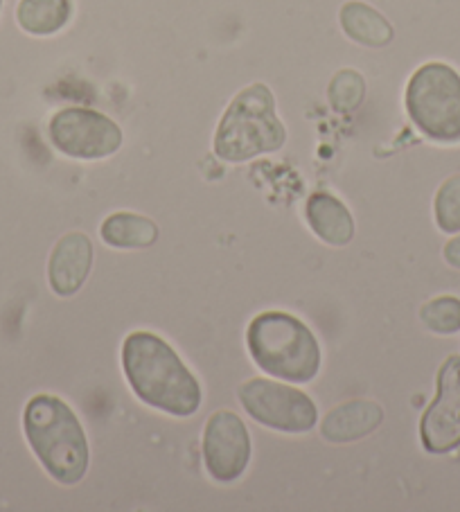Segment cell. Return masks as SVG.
I'll return each mask as SVG.
<instances>
[{
    "mask_svg": "<svg viewBox=\"0 0 460 512\" xmlns=\"http://www.w3.org/2000/svg\"><path fill=\"white\" fill-rule=\"evenodd\" d=\"M122 373L140 402L172 418H190L201 409L199 379L170 343L154 332L136 330L122 343Z\"/></svg>",
    "mask_w": 460,
    "mask_h": 512,
    "instance_id": "1",
    "label": "cell"
},
{
    "mask_svg": "<svg viewBox=\"0 0 460 512\" xmlns=\"http://www.w3.org/2000/svg\"><path fill=\"white\" fill-rule=\"evenodd\" d=\"M23 434L50 479L66 488L82 483L91 465V447L68 402L50 393L34 395L23 411Z\"/></svg>",
    "mask_w": 460,
    "mask_h": 512,
    "instance_id": "2",
    "label": "cell"
},
{
    "mask_svg": "<svg viewBox=\"0 0 460 512\" xmlns=\"http://www.w3.org/2000/svg\"><path fill=\"white\" fill-rule=\"evenodd\" d=\"M246 348L264 375L282 382L309 384L321 373V343L294 314L269 310L255 316L246 328Z\"/></svg>",
    "mask_w": 460,
    "mask_h": 512,
    "instance_id": "3",
    "label": "cell"
},
{
    "mask_svg": "<svg viewBox=\"0 0 460 512\" xmlns=\"http://www.w3.org/2000/svg\"><path fill=\"white\" fill-rule=\"evenodd\" d=\"M287 143V127L278 118L276 97L267 84L242 88L221 116L212 149L224 163H249L253 158L280 152Z\"/></svg>",
    "mask_w": 460,
    "mask_h": 512,
    "instance_id": "4",
    "label": "cell"
},
{
    "mask_svg": "<svg viewBox=\"0 0 460 512\" xmlns=\"http://www.w3.org/2000/svg\"><path fill=\"white\" fill-rule=\"evenodd\" d=\"M406 113L433 143H460V75L442 61H429L411 75Z\"/></svg>",
    "mask_w": 460,
    "mask_h": 512,
    "instance_id": "5",
    "label": "cell"
},
{
    "mask_svg": "<svg viewBox=\"0 0 460 512\" xmlns=\"http://www.w3.org/2000/svg\"><path fill=\"white\" fill-rule=\"evenodd\" d=\"M237 397L258 425L280 434H307L318 425V409L312 397L282 379H246L237 388Z\"/></svg>",
    "mask_w": 460,
    "mask_h": 512,
    "instance_id": "6",
    "label": "cell"
},
{
    "mask_svg": "<svg viewBox=\"0 0 460 512\" xmlns=\"http://www.w3.org/2000/svg\"><path fill=\"white\" fill-rule=\"evenodd\" d=\"M48 138L57 152L75 161H102L118 154L125 143L118 122L84 107L59 109L50 118Z\"/></svg>",
    "mask_w": 460,
    "mask_h": 512,
    "instance_id": "7",
    "label": "cell"
},
{
    "mask_svg": "<svg viewBox=\"0 0 460 512\" xmlns=\"http://www.w3.org/2000/svg\"><path fill=\"white\" fill-rule=\"evenodd\" d=\"M203 465L212 481L217 483H237L249 470L253 443L244 420L228 409L212 413L203 427Z\"/></svg>",
    "mask_w": 460,
    "mask_h": 512,
    "instance_id": "8",
    "label": "cell"
},
{
    "mask_svg": "<svg viewBox=\"0 0 460 512\" xmlns=\"http://www.w3.org/2000/svg\"><path fill=\"white\" fill-rule=\"evenodd\" d=\"M420 440L429 454H449L460 447V355L447 357L438 370L436 400L420 420Z\"/></svg>",
    "mask_w": 460,
    "mask_h": 512,
    "instance_id": "9",
    "label": "cell"
},
{
    "mask_svg": "<svg viewBox=\"0 0 460 512\" xmlns=\"http://www.w3.org/2000/svg\"><path fill=\"white\" fill-rule=\"evenodd\" d=\"M93 258V242L88 235L73 231L61 237L48 260L50 289L59 298L75 296L91 276Z\"/></svg>",
    "mask_w": 460,
    "mask_h": 512,
    "instance_id": "10",
    "label": "cell"
},
{
    "mask_svg": "<svg viewBox=\"0 0 460 512\" xmlns=\"http://www.w3.org/2000/svg\"><path fill=\"white\" fill-rule=\"evenodd\" d=\"M384 409L373 400H350L325 413L321 436L330 445H348L364 440L382 427Z\"/></svg>",
    "mask_w": 460,
    "mask_h": 512,
    "instance_id": "11",
    "label": "cell"
},
{
    "mask_svg": "<svg viewBox=\"0 0 460 512\" xmlns=\"http://www.w3.org/2000/svg\"><path fill=\"white\" fill-rule=\"evenodd\" d=\"M305 219L309 231L327 246H334V249H343V246L355 240L357 226L352 213L339 197H334L330 192L318 190L309 194L305 203Z\"/></svg>",
    "mask_w": 460,
    "mask_h": 512,
    "instance_id": "12",
    "label": "cell"
},
{
    "mask_svg": "<svg viewBox=\"0 0 460 512\" xmlns=\"http://www.w3.org/2000/svg\"><path fill=\"white\" fill-rule=\"evenodd\" d=\"M339 23L345 37L366 48H386L395 30L386 16L361 0H348L339 12Z\"/></svg>",
    "mask_w": 460,
    "mask_h": 512,
    "instance_id": "13",
    "label": "cell"
},
{
    "mask_svg": "<svg viewBox=\"0 0 460 512\" xmlns=\"http://www.w3.org/2000/svg\"><path fill=\"white\" fill-rule=\"evenodd\" d=\"M158 235H161V231H158L154 219L129 213V210L109 215L100 226L102 242L115 251L149 249L158 242Z\"/></svg>",
    "mask_w": 460,
    "mask_h": 512,
    "instance_id": "14",
    "label": "cell"
},
{
    "mask_svg": "<svg viewBox=\"0 0 460 512\" xmlns=\"http://www.w3.org/2000/svg\"><path fill=\"white\" fill-rule=\"evenodd\" d=\"M73 19V0H21L16 23L30 37H52Z\"/></svg>",
    "mask_w": 460,
    "mask_h": 512,
    "instance_id": "15",
    "label": "cell"
},
{
    "mask_svg": "<svg viewBox=\"0 0 460 512\" xmlns=\"http://www.w3.org/2000/svg\"><path fill=\"white\" fill-rule=\"evenodd\" d=\"M366 97V82L361 73L352 68H343L332 77L327 86V100L336 113H352L361 107Z\"/></svg>",
    "mask_w": 460,
    "mask_h": 512,
    "instance_id": "16",
    "label": "cell"
},
{
    "mask_svg": "<svg viewBox=\"0 0 460 512\" xmlns=\"http://www.w3.org/2000/svg\"><path fill=\"white\" fill-rule=\"evenodd\" d=\"M433 217L442 233H460V174L449 176L436 192Z\"/></svg>",
    "mask_w": 460,
    "mask_h": 512,
    "instance_id": "17",
    "label": "cell"
},
{
    "mask_svg": "<svg viewBox=\"0 0 460 512\" xmlns=\"http://www.w3.org/2000/svg\"><path fill=\"white\" fill-rule=\"evenodd\" d=\"M420 321L424 328L436 334H456L460 330V300L454 296H440L422 305Z\"/></svg>",
    "mask_w": 460,
    "mask_h": 512,
    "instance_id": "18",
    "label": "cell"
},
{
    "mask_svg": "<svg viewBox=\"0 0 460 512\" xmlns=\"http://www.w3.org/2000/svg\"><path fill=\"white\" fill-rule=\"evenodd\" d=\"M442 255H445L449 267L460 269V235H456L454 240H449L445 244V251H442Z\"/></svg>",
    "mask_w": 460,
    "mask_h": 512,
    "instance_id": "19",
    "label": "cell"
},
{
    "mask_svg": "<svg viewBox=\"0 0 460 512\" xmlns=\"http://www.w3.org/2000/svg\"><path fill=\"white\" fill-rule=\"evenodd\" d=\"M0 12H3V0H0Z\"/></svg>",
    "mask_w": 460,
    "mask_h": 512,
    "instance_id": "20",
    "label": "cell"
}]
</instances>
